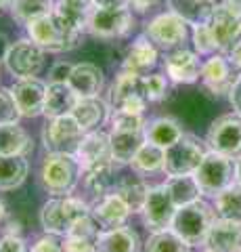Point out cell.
Instances as JSON below:
<instances>
[{"mask_svg": "<svg viewBox=\"0 0 241 252\" xmlns=\"http://www.w3.org/2000/svg\"><path fill=\"white\" fill-rule=\"evenodd\" d=\"M229 61L233 63V67L241 69V40L231 49V53H229Z\"/></svg>", "mask_w": 241, "mask_h": 252, "instance_id": "cell-51", "label": "cell"}, {"mask_svg": "<svg viewBox=\"0 0 241 252\" xmlns=\"http://www.w3.org/2000/svg\"><path fill=\"white\" fill-rule=\"evenodd\" d=\"M204 246L218 252H237L241 248V223L229 219H218L212 223Z\"/></svg>", "mask_w": 241, "mask_h": 252, "instance_id": "cell-23", "label": "cell"}, {"mask_svg": "<svg viewBox=\"0 0 241 252\" xmlns=\"http://www.w3.org/2000/svg\"><path fill=\"white\" fill-rule=\"evenodd\" d=\"M6 217V206H4V202L0 200V223H2V219Z\"/></svg>", "mask_w": 241, "mask_h": 252, "instance_id": "cell-54", "label": "cell"}, {"mask_svg": "<svg viewBox=\"0 0 241 252\" xmlns=\"http://www.w3.org/2000/svg\"><path fill=\"white\" fill-rule=\"evenodd\" d=\"M34 141L19 122L0 124V156H29Z\"/></svg>", "mask_w": 241, "mask_h": 252, "instance_id": "cell-29", "label": "cell"}, {"mask_svg": "<svg viewBox=\"0 0 241 252\" xmlns=\"http://www.w3.org/2000/svg\"><path fill=\"white\" fill-rule=\"evenodd\" d=\"M111 130H145V114H130L124 109H111L109 116Z\"/></svg>", "mask_w": 241, "mask_h": 252, "instance_id": "cell-41", "label": "cell"}, {"mask_svg": "<svg viewBox=\"0 0 241 252\" xmlns=\"http://www.w3.org/2000/svg\"><path fill=\"white\" fill-rule=\"evenodd\" d=\"M183 135L185 130L181 122L170 116H160V118H153V120H147V126H145V139L164 149L176 143Z\"/></svg>", "mask_w": 241, "mask_h": 252, "instance_id": "cell-30", "label": "cell"}, {"mask_svg": "<svg viewBox=\"0 0 241 252\" xmlns=\"http://www.w3.org/2000/svg\"><path fill=\"white\" fill-rule=\"evenodd\" d=\"M76 156H78V160H80L84 170L95 168V166H103V164H115L109 132H105L103 128L86 132V135L82 137L80 145H78Z\"/></svg>", "mask_w": 241, "mask_h": 252, "instance_id": "cell-16", "label": "cell"}, {"mask_svg": "<svg viewBox=\"0 0 241 252\" xmlns=\"http://www.w3.org/2000/svg\"><path fill=\"white\" fill-rule=\"evenodd\" d=\"M111 109L113 107L109 105V101L101 99V94H99V97L78 99L72 116L78 120V124L82 126L84 132H92V130H101L107 122H109Z\"/></svg>", "mask_w": 241, "mask_h": 252, "instance_id": "cell-19", "label": "cell"}, {"mask_svg": "<svg viewBox=\"0 0 241 252\" xmlns=\"http://www.w3.org/2000/svg\"><path fill=\"white\" fill-rule=\"evenodd\" d=\"M113 162L118 166H130L132 158L145 145V130H109Z\"/></svg>", "mask_w": 241, "mask_h": 252, "instance_id": "cell-28", "label": "cell"}, {"mask_svg": "<svg viewBox=\"0 0 241 252\" xmlns=\"http://www.w3.org/2000/svg\"><path fill=\"white\" fill-rule=\"evenodd\" d=\"M166 76L174 84H195L201 78V61L195 51L178 46L174 51L166 53Z\"/></svg>", "mask_w": 241, "mask_h": 252, "instance_id": "cell-15", "label": "cell"}, {"mask_svg": "<svg viewBox=\"0 0 241 252\" xmlns=\"http://www.w3.org/2000/svg\"><path fill=\"white\" fill-rule=\"evenodd\" d=\"M208 154L206 145L197 137L183 135L181 139L166 147V162H164V175L166 177H181V175H193L204 156Z\"/></svg>", "mask_w": 241, "mask_h": 252, "instance_id": "cell-8", "label": "cell"}, {"mask_svg": "<svg viewBox=\"0 0 241 252\" xmlns=\"http://www.w3.org/2000/svg\"><path fill=\"white\" fill-rule=\"evenodd\" d=\"M97 9H128V0H92Z\"/></svg>", "mask_w": 241, "mask_h": 252, "instance_id": "cell-49", "label": "cell"}, {"mask_svg": "<svg viewBox=\"0 0 241 252\" xmlns=\"http://www.w3.org/2000/svg\"><path fill=\"white\" fill-rule=\"evenodd\" d=\"M26 30H27V38H32L38 46H42L49 53L72 51L80 44V38H82L80 32L67 28L55 15V11L32 19L26 26Z\"/></svg>", "mask_w": 241, "mask_h": 252, "instance_id": "cell-3", "label": "cell"}, {"mask_svg": "<svg viewBox=\"0 0 241 252\" xmlns=\"http://www.w3.org/2000/svg\"><path fill=\"white\" fill-rule=\"evenodd\" d=\"M214 210L218 219H229L241 223V183H231L214 198Z\"/></svg>", "mask_w": 241, "mask_h": 252, "instance_id": "cell-37", "label": "cell"}, {"mask_svg": "<svg viewBox=\"0 0 241 252\" xmlns=\"http://www.w3.org/2000/svg\"><path fill=\"white\" fill-rule=\"evenodd\" d=\"M235 78L237 76H233V63L229 61V57H224L222 53L210 55V57L201 63V84L212 94H216V97L229 94Z\"/></svg>", "mask_w": 241, "mask_h": 252, "instance_id": "cell-17", "label": "cell"}, {"mask_svg": "<svg viewBox=\"0 0 241 252\" xmlns=\"http://www.w3.org/2000/svg\"><path fill=\"white\" fill-rule=\"evenodd\" d=\"M193 49H195L197 55H208V57L214 55L216 42H214V36H212V32H210L208 23L193 28Z\"/></svg>", "mask_w": 241, "mask_h": 252, "instance_id": "cell-43", "label": "cell"}, {"mask_svg": "<svg viewBox=\"0 0 241 252\" xmlns=\"http://www.w3.org/2000/svg\"><path fill=\"white\" fill-rule=\"evenodd\" d=\"M0 252H29V246L21 235H0Z\"/></svg>", "mask_w": 241, "mask_h": 252, "instance_id": "cell-45", "label": "cell"}, {"mask_svg": "<svg viewBox=\"0 0 241 252\" xmlns=\"http://www.w3.org/2000/svg\"><path fill=\"white\" fill-rule=\"evenodd\" d=\"M90 215L99 223L101 229H113V227L126 225V220L130 219V208L115 191L103 195L99 200L90 202Z\"/></svg>", "mask_w": 241, "mask_h": 252, "instance_id": "cell-18", "label": "cell"}, {"mask_svg": "<svg viewBox=\"0 0 241 252\" xmlns=\"http://www.w3.org/2000/svg\"><path fill=\"white\" fill-rule=\"evenodd\" d=\"M227 97H229V103L233 107V112L241 114V74H237L235 82H233V86H231V91H229Z\"/></svg>", "mask_w": 241, "mask_h": 252, "instance_id": "cell-48", "label": "cell"}, {"mask_svg": "<svg viewBox=\"0 0 241 252\" xmlns=\"http://www.w3.org/2000/svg\"><path fill=\"white\" fill-rule=\"evenodd\" d=\"M136 94H143V97H145L143 76L122 69V72L115 76V80H113L111 89H109V105L113 109H118L126 99L136 97Z\"/></svg>", "mask_w": 241, "mask_h": 252, "instance_id": "cell-34", "label": "cell"}, {"mask_svg": "<svg viewBox=\"0 0 241 252\" xmlns=\"http://www.w3.org/2000/svg\"><path fill=\"white\" fill-rule=\"evenodd\" d=\"M166 187L172 200L176 204V208L187 206V204H193L201 200V189L197 185L195 175H181V177H168L166 179Z\"/></svg>", "mask_w": 241, "mask_h": 252, "instance_id": "cell-36", "label": "cell"}, {"mask_svg": "<svg viewBox=\"0 0 241 252\" xmlns=\"http://www.w3.org/2000/svg\"><path fill=\"white\" fill-rule=\"evenodd\" d=\"M95 6L92 4H84V2H74V0H57L55 2V15L65 23L67 28H72L76 32H84L88 30V21H90V13Z\"/></svg>", "mask_w": 241, "mask_h": 252, "instance_id": "cell-35", "label": "cell"}, {"mask_svg": "<svg viewBox=\"0 0 241 252\" xmlns=\"http://www.w3.org/2000/svg\"><path fill=\"white\" fill-rule=\"evenodd\" d=\"M84 135L86 132L82 130V126L78 124V120L72 114L59 118H46L40 132L44 152H59V154H76Z\"/></svg>", "mask_w": 241, "mask_h": 252, "instance_id": "cell-7", "label": "cell"}, {"mask_svg": "<svg viewBox=\"0 0 241 252\" xmlns=\"http://www.w3.org/2000/svg\"><path fill=\"white\" fill-rule=\"evenodd\" d=\"M57 0H13L11 4V15L13 19L21 23V26H27L32 19L46 15L55 9Z\"/></svg>", "mask_w": 241, "mask_h": 252, "instance_id": "cell-39", "label": "cell"}, {"mask_svg": "<svg viewBox=\"0 0 241 252\" xmlns=\"http://www.w3.org/2000/svg\"><path fill=\"white\" fill-rule=\"evenodd\" d=\"M90 215V202L80 198V195H57L51 198L42 204L40 208V227L44 233H53V235H63L69 233V229L78 223L80 219Z\"/></svg>", "mask_w": 241, "mask_h": 252, "instance_id": "cell-2", "label": "cell"}, {"mask_svg": "<svg viewBox=\"0 0 241 252\" xmlns=\"http://www.w3.org/2000/svg\"><path fill=\"white\" fill-rule=\"evenodd\" d=\"M206 145L212 152H218L231 158L241 156V114H222L210 124Z\"/></svg>", "mask_w": 241, "mask_h": 252, "instance_id": "cell-9", "label": "cell"}, {"mask_svg": "<svg viewBox=\"0 0 241 252\" xmlns=\"http://www.w3.org/2000/svg\"><path fill=\"white\" fill-rule=\"evenodd\" d=\"M0 233L2 235H21L23 238V225L17 217H13L6 212V217L2 219V225H0Z\"/></svg>", "mask_w": 241, "mask_h": 252, "instance_id": "cell-47", "label": "cell"}, {"mask_svg": "<svg viewBox=\"0 0 241 252\" xmlns=\"http://www.w3.org/2000/svg\"><path fill=\"white\" fill-rule=\"evenodd\" d=\"M46 89L49 84L40 80L38 76L29 78H15L11 86V93L17 107L21 112V118H38L44 116V103H46Z\"/></svg>", "mask_w": 241, "mask_h": 252, "instance_id": "cell-14", "label": "cell"}, {"mask_svg": "<svg viewBox=\"0 0 241 252\" xmlns=\"http://www.w3.org/2000/svg\"><path fill=\"white\" fill-rule=\"evenodd\" d=\"M29 175V162L26 156H0V191L19 189Z\"/></svg>", "mask_w": 241, "mask_h": 252, "instance_id": "cell-32", "label": "cell"}, {"mask_svg": "<svg viewBox=\"0 0 241 252\" xmlns=\"http://www.w3.org/2000/svg\"><path fill=\"white\" fill-rule=\"evenodd\" d=\"M97 252H141V238L128 225L101 229L97 240Z\"/></svg>", "mask_w": 241, "mask_h": 252, "instance_id": "cell-24", "label": "cell"}, {"mask_svg": "<svg viewBox=\"0 0 241 252\" xmlns=\"http://www.w3.org/2000/svg\"><path fill=\"white\" fill-rule=\"evenodd\" d=\"M145 84V97L149 103H161L170 94V78L164 74H145L143 76Z\"/></svg>", "mask_w": 241, "mask_h": 252, "instance_id": "cell-40", "label": "cell"}, {"mask_svg": "<svg viewBox=\"0 0 241 252\" xmlns=\"http://www.w3.org/2000/svg\"><path fill=\"white\" fill-rule=\"evenodd\" d=\"M67 84L76 91V94L80 99L84 97H99L101 91L105 86V76L97 63L90 61H82V63H74L72 76H69Z\"/></svg>", "mask_w": 241, "mask_h": 252, "instance_id": "cell-20", "label": "cell"}, {"mask_svg": "<svg viewBox=\"0 0 241 252\" xmlns=\"http://www.w3.org/2000/svg\"><path fill=\"white\" fill-rule=\"evenodd\" d=\"M118 168H120L118 164H103V166L86 168L82 172V187L88 193L90 202L113 191L115 181H118V177H115V170Z\"/></svg>", "mask_w": 241, "mask_h": 252, "instance_id": "cell-26", "label": "cell"}, {"mask_svg": "<svg viewBox=\"0 0 241 252\" xmlns=\"http://www.w3.org/2000/svg\"><path fill=\"white\" fill-rule=\"evenodd\" d=\"M82 164L76 154L46 152L40 168H38V183L49 195H72L82 183Z\"/></svg>", "mask_w": 241, "mask_h": 252, "instance_id": "cell-1", "label": "cell"}, {"mask_svg": "<svg viewBox=\"0 0 241 252\" xmlns=\"http://www.w3.org/2000/svg\"><path fill=\"white\" fill-rule=\"evenodd\" d=\"M74 63L69 61H57L53 63V67L49 69V82H67L72 76Z\"/></svg>", "mask_w": 241, "mask_h": 252, "instance_id": "cell-46", "label": "cell"}, {"mask_svg": "<svg viewBox=\"0 0 241 252\" xmlns=\"http://www.w3.org/2000/svg\"><path fill=\"white\" fill-rule=\"evenodd\" d=\"M21 120V112L17 107L11 89L0 86V124H11V122H19Z\"/></svg>", "mask_w": 241, "mask_h": 252, "instance_id": "cell-42", "label": "cell"}, {"mask_svg": "<svg viewBox=\"0 0 241 252\" xmlns=\"http://www.w3.org/2000/svg\"><path fill=\"white\" fill-rule=\"evenodd\" d=\"M101 227L92 215L80 219L69 229L67 235H63V248L65 252H97V240H99Z\"/></svg>", "mask_w": 241, "mask_h": 252, "instance_id": "cell-22", "label": "cell"}, {"mask_svg": "<svg viewBox=\"0 0 241 252\" xmlns=\"http://www.w3.org/2000/svg\"><path fill=\"white\" fill-rule=\"evenodd\" d=\"M176 204L170 195L166 183L160 185H151L149 195H147V202L141 210V219L143 225L149 231H161V229H170L176 215Z\"/></svg>", "mask_w": 241, "mask_h": 252, "instance_id": "cell-12", "label": "cell"}, {"mask_svg": "<svg viewBox=\"0 0 241 252\" xmlns=\"http://www.w3.org/2000/svg\"><path fill=\"white\" fill-rule=\"evenodd\" d=\"M164 162H166V149L145 141V145L132 158L130 168L132 172H138L143 177H151L158 175V172H164Z\"/></svg>", "mask_w": 241, "mask_h": 252, "instance_id": "cell-33", "label": "cell"}, {"mask_svg": "<svg viewBox=\"0 0 241 252\" xmlns=\"http://www.w3.org/2000/svg\"><path fill=\"white\" fill-rule=\"evenodd\" d=\"M44 49L38 46L32 38H21V40L13 42L9 55L4 59L6 69L13 74V78H29L38 76L44 67Z\"/></svg>", "mask_w": 241, "mask_h": 252, "instance_id": "cell-13", "label": "cell"}, {"mask_svg": "<svg viewBox=\"0 0 241 252\" xmlns=\"http://www.w3.org/2000/svg\"><path fill=\"white\" fill-rule=\"evenodd\" d=\"M158 51L160 49L145 34L138 36L136 40L130 44L126 57H124V61H122V69L141 74V76L149 74V69H153L155 65H158V59H160Z\"/></svg>", "mask_w": 241, "mask_h": 252, "instance_id": "cell-21", "label": "cell"}, {"mask_svg": "<svg viewBox=\"0 0 241 252\" xmlns=\"http://www.w3.org/2000/svg\"><path fill=\"white\" fill-rule=\"evenodd\" d=\"M214 220H216L214 206H210V204L201 198L197 202L178 208L170 229L181 235L189 246H204L208 231Z\"/></svg>", "mask_w": 241, "mask_h": 252, "instance_id": "cell-4", "label": "cell"}, {"mask_svg": "<svg viewBox=\"0 0 241 252\" xmlns=\"http://www.w3.org/2000/svg\"><path fill=\"white\" fill-rule=\"evenodd\" d=\"M201 252H218V250H214V248H208V246H204V248H201Z\"/></svg>", "mask_w": 241, "mask_h": 252, "instance_id": "cell-56", "label": "cell"}, {"mask_svg": "<svg viewBox=\"0 0 241 252\" xmlns=\"http://www.w3.org/2000/svg\"><path fill=\"white\" fill-rule=\"evenodd\" d=\"M29 252H32V250H29Z\"/></svg>", "mask_w": 241, "mask_h": 252, "instance_id": "cell-58", "label": "cell"}, {"mask_svg": "<svg viewBox=\"0 0 241 252\" xmlns=\"http://www.w3.org/2000/svg\"><path fill=\"white\" fill-rule=\"evenodd\" d=\"M235 181L241 183V156L235 158Z\"/></svg>", "mask_w": 241, "mask_h": 252, "instance_id": "cell-53", "label": "cell"}, {"mask_svg": "<svg viewBox=\"0 0 241 252\" xmlns=\"http://www.w3.org/2000/svg\"><path fill=\"white\" fill-rule=\"evenodd\" d=\"M74 2H84V4H92V0H74Z\"/></svg>", "mask_w": 241, "mask_h": 252, "instance_id": "cell-57", "label": "cell"}, {"mask_svg": "<svg viewBox=\"0 0 241 252\" xmlns=\"http://www.w3.org/2000/svg\"><path fill=\"white\" fill-rule=\"evenodd\" d=\"M208 28L214 36L216 51L231 53V49L241 40V0H222L216 4Z\"/></svg>", "mask_w": 241, "mask_h": 252, "instance_id": "cell-6", "label": "cell"}, {"mask_svg": "<svg viewBox=\"0 0 241 252\" xmlns=\"http://www.w3.org/2000/svg\"><path fill=\"white\" fill-rule=\"evenodd\" d=\"M32 252H65L63 240H59V235L44 233L40 238H36V242L29 246Z\"/></svg>", "mask_w": 241, "mask_h": 252, "instance_id": "cell-44", "label": "cell"}, {"mask_svg": "<svg viewBox=\"0 0 241 252\" xmlns=\"http://www.w3.org/2000/svg\"><path fill=\"white\" fill-rule=\"evenodd\" d=\"M149 189L151 185L147 183V179L143 175L132 172V175H126V177H118L113 191L128 204L132 215H141V210L147 202V195H149Z\"/></svg>", "mask_w": 241, "mask_h": 252, "instance_id": "cell-25", "label": "cell"}, {"mask_svg": "<svg viewBox=\"0 0 241 252\" xmlns=\"http://www.w3.org/2000/svg\"><path fill=\"white\" fill-rule=\"evenodd\" d=\"M191 248L193 246H189L172 229L151 231V235L145 242V252H191Z\"/></svg>", "mask_w": 241, "mask_h": 252, "instance_id": "cell-38", "label": "cell"}, {"mask_svg": "<svg viewBox=\"0 0 241 252\" xmlns=\"http://www.w3.org/2000/svg\"><path fill=\"white\" fill-rule=\"evenodd\" d=\"M11 44H13V42H9V38H6L4 34H0V63H4L6 55H9Z\"/></svg>", "mask_w": 241, "mask_h": 252, "instance_id": "cell-52", "label": "cell"}, {"mask_svg": "<svg viewBox=\"0 0 241 252\" xmlns=\"http://www.w3.org/2000/svg\"><path fill=\"white\" fill-rule=\"evenodd\" d=\"M78 94L67 82H49L46 89V103H44V118H59L74 112L78 103Z\"/></svg>", "mask_w": 241, "mask_h": 252, "instance_id": "cell-27", "label": "cell"}, {"mask_svg": "<svg viewBox=\"0 0 241 252\" xmlns=\"http://www.w3.org/2000/svg\"><path fill=\"white\" fill-rule=\"evenodd\" d=\"M11 4H13V0H0V9H11Z\"/></svg>", "mask_w": 241, "mask_h": 252, "instance_id": "cell-55", "label": "cell"}, {"mask_svg": "<svg viewBox=\"0 0 241 252\" xmlns=\"http://www.w3.org/2000/svg\"><path fill=\"white\" fill-rule=\"evenodd\" d=\"M168 9L189 26H204L216 9V0H168Z\"/></svg>", "mask_w": 241, "mask_h": 252, "instance_id": "cell-31", "label": "cell"}, {"mask_svg": "<svg viewBox=\"0 0 241 252\" xmlns=\"http://www.w3.org/2000/svg\"><path fill=\"white\" fill-rule=\"evenodd\" d=\"M158 2H160V0H128V4H130L134 11H138V13L149 11L151 6H155Z\"/></svg>", "mask_w": 241, "mask_h": 252, "instance_id": "cell-50", "label": "cell"}, {"mask_svg": "<svg viewBox=\"0 0 241 252\" xmlns=\"http://www.w3.org/2000/svg\"><path fill=\"white\" fill-rule=\"evenodd\" d=\"M193 175L197 179L201 193L208 198H216V193H220L224 187L235 183V160L231 156L208 149L199 168Z\"/></svg>", "mask_w": 241, "mask_h": 252, "instance_id": "cell-5", "label": "cell"}, {"mask_svg": "<svg viewBox=\"0 0 241 252\" xmlns=\"http://www.w3.org/2000/svg\"><path fill=\"white\" fill-rule=\"evenodd\" d=\"M136 21L130 9H92L88 30L99 40H115V38H126L134 30Z\"/></svg>", "mask_w": 241, "mask_h": 252, "instance_id": "cell-10", "label": "cell"}, {"mask_svg": "<svg viewBox=\"0 0 241 252\" xmlns=\"http://www.w3.org/2000/svg\"><path fill=\"white\" fill-rule=\"evenodd\" d=\"M185 19H181L176 13L168 11L161 13L158 17H153L149 23L145 26V36L158 46L160 51H174L178 46H183L187 36H189V30H187Z\"/></svg>", "mask_w": 241, "mask_h": 252, "instance_id": "cell-11", "label": "cell"}]
</instances>
